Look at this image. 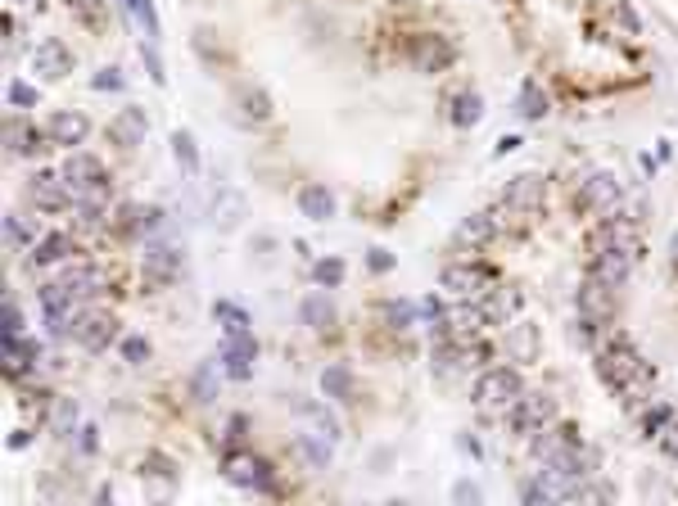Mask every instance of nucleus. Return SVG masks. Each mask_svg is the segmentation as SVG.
Instances as JSON below:
<instances>
[{
    "label": "nucleus",
    "instance_id": "e433bc0d",
    "mask_svg": "<svg viewBox=\"0 0 678 506\" xmlns=\"http://www.w3.org/2000/svg\"><path fill=\"white\" fill-rule=\"evenodd\" d=\"M50 429H54V439H68V434H78V402H73V398H59V402H54Z\"/></svg>",
    "mask_w": 678,
    "mask_h": 506
},
{
    "label": "nucleus",
    "instance_id": "864d4df0",
    "mask_svg": "<svg viewBox=\"0 0 678 506\" xmlns=\"http://www.w3.org/2000/svg\"><path fill=\"white\" fill-rule=\"evenodd\" d=\"M669 267H674V276H678V231H674V240H669Z\"/></svg>",
    "mask_w": 678,
    "mask_h": 506
},
{
    "label": "nucleus",
    "instance_id": "1a4fd4ad",
    "mask_svg": "<svg viewBox=\"0 0 678 506\" xmlns=\"http://www.w3.org/2000/svg\"><path fill=\"white\" fill-rule=\"evenodd\" d=\"M620 308H624V289H610V285H601V280H592V276L579 280L575 312H583V317H592V321H601V326H616V321H620Z\"/></svg>",
    "mask_w": 678,
    "mask_h": 506
},
{
    "label": "nucleus",
    "instance_id": "58836bf2",
    "mask_svg": "<svg viewBox=\"0 0 678 506\" xmlns=\"http://www.w3.org/2000/svg\"><path fill=\"white\" fill-rule=\"evenodd\" d=\"M131 14L141 19V28H145V37H150V41H159V37H163V23H159L154 0H136V10H131Z\"/></svg>",
    "mask_w": 678,
    "mask_h": 506
},
{
    "label": "nucleus",
    "instance_id": "a18cd8bd",
    "mask_svg": "<svg viewBox=\"0 0 678 506\" xmlns=\"http://www.w3.org/2000/svg\"><path fill=\"white\" fill-rule=\"evenodd\" d=\"M78 452H82V457H95V452H100V429H95V425H82V434H78Z\"/></svg>",
    "mask_w": 678,
    "mask_h": 506
},
{
    "label": "nucleus",
    "instance_id": "9d476101",
    "mask_svg": "<svg viewBox=\"0 0 678 506\" xmlns=\"http://www.w3.org/2000/svg\"><path fill=\"white\" fill-rule=\"evenodd\" d=\"M502 231H507V217H502L498 208H484V212L461 217V227L452 231V245L466 249V253H480V249H489L493 240H502Z\"/></svg>",
    "mask_w": 678,
    "mask_h": 506
},
{
    "label": "nucleus",
    "instance_id": "c9c22d12",
    "mask_svg": "<svg viewBox=\"0 0 678 506\" xmlns=\"http://www.w3.org/2000/svg\"><path fill=\"white\" fill-rule=\"evenodd\" d=\"M118 353H122L127 367H145V361L154 357V344H150L145 335H122V339H118Z\"/></svg>",
    "mask_w": 678,
    "mask_h": 506
},
{
    "label": "nucleus",
    "instance_id": "2eb2a0df",
    "mask_svg": "<svg viewBox=\"0 0 678 506\" xmlns=\"http://www.w3.org/2000/svg\"><path fill=\"white\" fill-rule=\"evenodd\" d=\"M63 181L73 186V195H91V190H109V172H104V163L95 159V154H87V150H73L63 159Z\"/></svg>",
    "mask_w": 678,
    "mask_h": 506
},
{
    "label": "nucleus",
    "instance_id": "c03bdc74",
    "mask_svg": "<svg viewBox=\"0 0 678 506\" xmlns=\"http://www.w3.org/2000/svg\"><path fill=\"white\" fill-rule=\"evenodd\" d=\"M5 335H28V321H23V308L14 299H5Z\"/></svg>",
    "mask_w": 678,
    "mask_h": 506
},
{
    "label": "nucleus",
    "instance_id": "ddd939ff",
    "mask_svg": "<svg viewBox=\"0 0 678 506\" xmlns=\"http://www.w3.org/2000/svg\"><path fill=\"white\" fill-rule=\"evenodd\" d=\"M78 258V236L73 231H45V236H37V245L23 253V262H28V271H45V267H63V262H73Z\"/></svg>",
    "mask_w": 678,
    "mask_h": 506
},
{
    "label": "nucleus",
    "instance_id": "412c9836",
    "mask_svg": "<svg viewBox=\"0 0 678 506\" xmlns=\"http://www.w3.org/2000/svg\"><path fill=\"white\" fill-rule=\"evenodd\" d=\"M294 203H299V212L308 217V222H330V217L339 212V199H335V195H330V186H321V181L299 186Z\"/></svg>",
    "mask_w": 678,
    "mask_h": 506
},
{
    "label": "nucleus",
    "instance_id": "f3484780",
    "mask_svg": "<svg viewBox=\"0 0 678 506\" xmlns=\"http://www.w3.org/2000/svg\"><path fill=\"white\" fill-rule=\"evenodd\" d=\"M407 54H412V63H417L421 72H443V68L457 63V46H452L448 37H439V32H417Z\"/></svg>",
    "mask_w": 678,
    "mask_h": 506
},
{
    "label": "nucleus",
    "instance_id": "c85d7f7f",
    "mask_svg": "<svg viewBox=\"0 0 678 506\" xmlns=\"http://www.w3.org/2000/svg\"><path fill=\"white\" fill-rule=\"evenodd\" d=\"M380 317H384L389 330H417L421 326V303H412V299H384Z\"/></svg>",
    "mask_w": 678,
    "mask_h": 506
},
{
    "label": "nucleus",
    "instance_id": "8fccbe9b",
    "mask_svg": "<svg viewBox=\"0 0 678 506\" xmlns=\"http://www.w3.org/2000/svg\"><path fill=\"white\" fill-rule=\"evenodd\" d=\"M457 444H461V452H466V457H475V461H480V457H484V448H480V439H457Z\"/></svg>",
    "mask_w": 678,
    "mask_h": 506
},
{
    "label": "nucleus",
    "instance_id": "f03ea898",
    "mask_svg": "<svg viewBox=\"0 0 678 506\" xmlns=\"http://www.w3.org/2000/svg\"><path fill=\"white\" fill-rule=\"evenodd\" d=\"M525 389H529V385H525L520 367H511V361H489V367L475 376V385H470V402L480 407L484 416H507L511 402H516Z\"/></svg>",
    "mask_w": 678,
    "mask_h": 506
},
{
    "label": "nucleus",
    "instance_id": "f257e3e1",
    "mask_svg": "<svg viewBox=\"0 0 678 506\" xmlns=\"http://www.w3.org/2000/svg\"><path fill=\"white\" fill-rule=\"evenodd\" d=\"M592 376L601 380V389L616 398L629 416H638V411L656 398V380H660L656 361H651V357L633 344V335L620 330V326L592 348Z\"/></svg>",
    "mask_w": 678,
    "mask_h": 506
},
{
    "label": "nucleus",
    "instance_id": "3c124183",
    "mask_svg": "<svg viewBox=\"0 0 678 506\" xmlns=\"http://www.w3.org/2000/svg\"><path fill=\"white\" fill-rule=\"evenodd\" d=\"M516 145H520V136H502V140H498V150H493V154H507V150H516Z\"/></svg>",
    "mask_w": 678,
    "mask_h": 506
},
{
    "label": "nucleus",
    "instance_id": "72a5a7b5",
    "mask_svg": "<svg viewBox=\"0 0 678 506\" xmlns=\"http://www.w3.org/2000/svg\"><path fill=\"white\" fill-rule=\"evenodd\" d=\"M267 118H271V95H267L262 87H249V91L240 95V122L258 127V122H267Z\"/></svg>",
    "mask_w": 678,
    "mask_h": 506
},
{
    "label": "nucleus",
    "instance_id": "4c0bfd02",
    "mask_svg": "<svg viewBox=\"0 0 678 506\" xmlns=\"http://www.w3.org/2000/svg\"><path fill=\"white\" fill-rule=\"evenodd\" d=\"M240 217H244V199L240 195H218V227L222 231H231V227H240Z\"/></svg>",
    "mask_w": 678,
    "mask_h": 506
},
{
    "label": "nucleus",
    "instance_id": "f704fd0d",
    "mask_svg": "<svg viewBox=\"0 0 678 506\" xmlns=\"http://www.w3.org/2000/svg\"><path fill=\"white\" fill-rule=\"evenodd\" d=\"M344 276H349L344 258H317L312 262V285L317 289H339V285H344Z\"/></svg>",
    "mask_w": 678,
    "mask_h": 506
},
{
    "label": "nucleus",
    "instance_id": "393cba45",
    "mask_svg": "<svg viewBox=\"0 0 678 506\" xmlns=\"http://www.w3.org/2000/svg\"><path fill=\"white\" fill-rule=\"evenodd\" d=\"M321 394H326V398H335V402H353V394H358V376H353L349 361H330V367L321 371Z\"/></svg>",
    "mask_w": 678,
    "mask_h": 506
},
{
    "label": "nucleus",
    "instance_id": "5fc2aeb1",
    "mask_svg": "<svg viewBox=\"0 0 678 506\" xmlns=\"http://www.w3.org/2000/svg\"><path fill=\"white\" fill-rule=\"evenodd\" d=\"M122 10H136V0H122Z\"/></svg>",
    "mask_w": 678,
    "mask_h": 506
},
{
    "label": "nucleus",
    "instance_id": "aec40b11",
    "mask_svg": "<svg viewBox=\"0 0 678 506\" xmlns=\"http://www.w3.org/2000/svg\"><path fill=\"white\" fill-rule=\"evenodd\" d=\"M45 145H50V136H45L41 127H32V122H23V118H10V122H5V150H10V159H37Z\"/></svg>",
    "mask_w": 678,
    "mask_h": 506
},
{
    "label": "nucleus",
    "instance_id": "7c9ffc66",
    "mask_svg": "<svg viewBox=\"0 0 678 506\" xmlns=\"http://www.w3.org/2000/svg\"><path fill=\"white\" fill-rule=\"evenodd\" d=\"M172 159H177V168H181L186 177H199V172H203V163H199V145H194V136H190L186 127L172 131Z\"/></svg>",
    "mask_w": 678,
    "mask_h": 506
},
{
    "label": "nucleus",
    "instance_id": "4be33fe9",
    "mask_svg": "<svg viewBox=\"0 0 678 506\" xmlns=\"http://www.w3.org/2000/svg\"><path fill=\"white\" fill-rule=\"evenodd\" d=\"M32 63H37L41 78H50V82H59V78H68V72H73V54H68V46H63V41H54V37L37 46Z\"/></svg>",
    "mask_w": 678,
    "mask_h": 506
},
{
    "label": "nucleus",
    "instance_id": "4468645a",
    "mask_svg": "<svg viewBox=\"0 0 678 506\" xmlns=\"http://www.w3.org/2000/svg\"><path fill=\"white\" fill-rule=\"evenodd\" d=\"M222 376L236 380V385H249L253 380V361H258V339L253 335H222Z\"/></svg>",
    "mask_w": 678,
    "mask_h": 506
},
{
    "label": "nucleus",
    "instance_id": "ea45409f",
    "mask_svg": "<svg viewBox=\"0 0 678 506\" xmlns=\"http://www.w3.org/2000/svg\"><path fill=\"white\" fill-rule=\"evenodd\" d=\"M10 104H14V109H37V104H41V91L28 87L23 78H14V82H10Z\"/></svg>",
    "mask_w": 678,
    "mask_h": 506
},
{
    "label": "nucleus",
    "instance_id": "603ef678",
    "mask_svg": "<svg viewBox=\"0 0 678 506\" xmlns=\"http://www.w3.org/2000/svg\"><path fill=\"white\" fill-rule=\"evenodd\" d=\"M28 444H32V434H28V429H19L14 439H10V448H14V452H19V448H28Z\"/></svg>",
    "mask_w": 678,
    "mask_h": 506
},
{
    "label": "nucleus",
    "instance_id": "423d86ee",
    "mask_svg": "<svg viewBox=\"0 0 678 506\" xmlns=\"http://www.w3.org/2000/svg\"><path fill=\"white\" fill-rule=\"evenodd\" d=\"M542 203H548V177H538V172H520V177H511L507 186H502V195H498V212L507 217H538L542 212Z\"/></svg>",
    "mask_w": 678,
    "mask_h": 506
},
{
    "label": "nucleus",
    "instance_id": "473e14b6",
    "mask_svg": "<svg viewBox=\"0 0 678 506\" xmlns=\"http://www.w3.org/2000/svg\"><path fill=\"white\" fill-rule=\"evenodd\" d=\"M5 245H10V253H28L32 245H37V231H32V222L23 212H10L5 217Z\"/></svg>",
    "mask_w": 678,
    "mask_h": 506
},
{
    "label": "nucleus",
    "instance_id": "2f4dec72",
    "mask_svg": "<svg viewBox=\"0 0 678 506\" xmlns=\"http://www.w3.org/2000/svg\"><path fill=\"white\" fill-rule=\"evenodd\" d=\"M330 439H326V434H299V439H294V452L312 466V470H330Z\"/></svg>",
    "mask_w": 678,
    "mask_h": 506
},
{
    "label": "nucleus",
    "instance_id": "f8f14e48",
    "mask_svg": "<svg viewBox=\"0 0 678 506\" xmlns=\"http://www.w3.org/2000/svg\"><path fill=\"white\" fill-rule=\"evenodd\" d=\"M141 267H145V280H150V285H172V280L181 276V267H186V253H181V245H177L172 236H154V240L145 245Z\"/></svg>",
    "mask_w": 678,
    "mask_h": 506
},
{
    "label": "nucleus",
    "instance_id": "9b49d317",
    "mask_svg": "<svg viewBox=\"0 0 678 506\" xmlns=\"http://www.w3.org/2000/svg\"><path fill=\"white\" fill-rule=\"evenodd\" d=\"M73 339H78L87 353H104V348L118 339V317H113L109 308L82 303V308H78V321H73Z\"/></svg>",
    "mask_w": 678,
    "mask_h": 506
},
{
    "label": "nucleus",
    "instance_id": "6ab92c4d",
    "mask_svg": "<svg viewBox=\"0 0 678 506\" xmlns=\"http://www.w3.org/2000/svg\"><path fill=\"white\" fill-rule=\"evenodd\" d=\"M45 136H50V145L78 150V145L91 136V122H87V113H78V109H59V113L45 118Z\"/></svg>",
    "mask_w": 678,
    "mask_h": 506
},
{
    "label": "nucleus",
    "instance_id": "a878e982",
    "mask_svg": "<svg viewBox=\"0 0 678 506\" xmlns=\"http://www.w3.org/2000/svg\"><path fill=\"white\" fill-rule=\"evenodd\" d=\"M516 113L525 118V122H542L552 113V100H548V91H542L533 78H525L520 82V91H516Z\"/></svg>",
    "mask_w": 678,
    "mask_h": 506
},
{
    "label": "nucleus",
    "instance_id": "dca6fc26",
    "mask_svg": "<svg viewBox=\"0 0 678 506\" xmlns=\"http://www.w3.org/2000/svg\"><path fill=\"white\" fill-rule=\"evenodd\" d=\"M59 280L68 285V294H73L78 303H91V299H100L109 289V271L100 262H63Z\"/></svg>",
    "mask_w": 678,
    "mask_h": 506
},
{
    "label": "nucleus",
    "instance_id": "de8ad7c7",
    "mask_svg": "<svg viewBox=\"0 0 678 506\" xmlns=\"http://www.w3.org/2000/svg\"><path fill=\"white\" fill-rule=\"evenodd\" d=\"M616 19H620V23H624V28H629L633 37L642 32V19L633 14V5H629V0H620V5H616Z\"/></svg>",
    "mask_w": 678,
    "mask_h": 506
},
{
    "label": "nucleus",
    "instance_id": "37998d69",
    "mask_svg": "<svg viewBox=\"0 0 678 506\" xmlns=\"http://www.w3.org/2000/svg\"><path fill=\"white\" fill-rule=\"evenodd\" d=\"M91 87L95 91H122V68L113 63V68H100L95 78H91Z\"/></svg>",
    "mask_w": 678,
    "mask_h": 506
},
{
    "label": "nucleus",
    "instance_id": "0eeeda50",
    "mask_svg": "<svg viewBox=\"0 0 678 506\" xmlns=\"http://www.w3.org/2000/svg\"><path fill=\"white\" fill-rule=\"evenodd\" d=\"M642 249H647V245H616V249L588 253L583 276H592V280H601V285H610V289H624V285L633 280L638 262H642Z\"/></svg>",
    "mask_w": 678,
    "mask_h": 506
},
{
    "label": "nucleus",
    "instance_id": "49530a36",
    "mask_svg": "<svg viewBox=\"0 0 678 506\" xmlns=\"http://www.w3.org/2000/svg\"><path fill=\"white\" fill-rule=\"evenodd\" d=\"M656 444H660V457H669V461H678V420H674V425H669V429L660 434V439H656Z\"/></svg>",
    "mask_w": 678,
    "mask_h": 506
},
{
    "label": "nucleus",
    "instance_id": "a211bd4d",
    "mask_svg": "<svg viewBox=\"0 0 678 506\" xmlns=\"http://www.w3.org/2000/svg\"><path fill=\"white\" fill-rule=\"evenodd\" d=\"M145 136H150V113H145L141 104H127V109L113 113V122H109V140H113V145L136 150V145H145Z\"/></svg>",
    "mask_w": 678,
    "mask_h": 506
},
{
    "label": "nucleus",
    "instance_id": "5701e85b",
    "mask_svg": "<svg viewBox=\"0 0 678 506\" xmlns=\"http://www.w3.org/2000/svg\"><path fill=\"white\" fill-rule=\"evenodd\" d=\"M299 321H303L308 330H330V326L339 321V312H335V303H330L326 289H312V294L299 299Z\"/></svg>",
    "mask_w": 678,
    "mask_h": 506
},
{
    "label": "nucleus",
    "instance_id": "09e8293b",
    "mask_svg": "<svg viewBox=\"0 0 678 506\" xmlns=\"http://www.w3.org/2000/svg\"><path fill=\"white\" fill-rule=\"evenodd\" d=\"M367 267L384 276V271H393V253H389V249H371V253H367Z\"/></svg>",
    "mask_w": 678,
    "mask_h": 506
},
{
    "label": "nucleus",
    "instance_id": "bb28decb",
    "mask_svg": "<svg viewBox=\"0 0 678 506\" xmlns=\"http://www.w3.org/2000/svg\"><path fill=\"white\" fill-rule=\"evenodd\" d=\"M186 389H190V398H194L199 407H209V402L222 394V376H218L213 361H199V367L186 376Z\"/></svg>",
    "mask_w": 678,
    "mask_h": 506
},
{
    "label": "nucleus",
    "instance_id": "b1692460",
    "mask_svg": "<svg viewBox=\"0 0 678 506\" xmlns=\"http://www.w3.org/2000/svg\"><path fill=\"white\" fill-rule=\"evenodd\" d=\"M633 420H638V434H642V439H647V444H656L660 434H665V429L678 420V411H674V402H665V398L656 402V398H651V402H647V407H642Z\"/></svg>",
    "mask_w": 678,
    "mask_h": 506
},
{
    "label": "nucleus",
    "instance_id": "79ce46f5",
    "mask_svg": "<svg viewBox=\"0 0 678 506\" xmlns=\"http://www.w3.org/2000/svg\"><path fill=\"white\" fill-rule=\"evenodd\" d=\"M141 59H145V68H150V78L163 87L168 72H163V59H159V41H145V46H141Z\"/></svg>",
    "mask_w": 678,
    "mask_h": 506
},
{
    "label": "nucleus",
    "instance_id": "cd10ccee",
    "mask_svg": "<svg viewBox=\"0 0 678 506\" xmlns=\"http://www.w3.org/2000/svg\"><path fill=\"white\" fill-rule=\"evenodd\" d=\"M480 118H484V100H480V91H461V95H452V104H448V122H452L457 131L480 127Z\"/></svg>",
    "mask_w": 678,
    "mask_h": 506
},
{
    "label": "nucleus",
    "instance_id": "a19ab883",
    "mask_svg": "<svg viewBox=\"0 0 678 506\" xmlns=\"http://www.w3.org/2000/svg\"><path fill=\"white\" fill-rule=\"evenodd\" d=\"M452 502H461V506H480L484 493H480V484H475V479H457V484H452Z\"/></svg>",
    "mask_w": 678,
    "mask_h": 506
},
{
    "label": "nucleus",
    "instance_id": "7ed1b4c3",
    "mask_svg": "<svg viewBox=\"0 0 678 506\" xmlns=\"http://www.w3.org/2000/svg\"><path fill=\"white\" fill-rule=\"evenodd\" d=\"M73 203H78V195H73V186L63 181V172L41 168V172H32V177L23 181V208H28V212L59 217V212H73Z\"/></svg>",
    "mask_w": 678,
    "mask_h": 506
},
{
    "label": "nucleus",
    "instance_id": "c756f323",
    "mask_svg": "<svg viewBox=\"0 0 678 506\" xmlns=\"http://www.w3.org/2000/svg\"><path fill=\"white\" fill-rule=\"evenodd\" d=\"M213 317H218L222 335H253V317H249L236 299H218V303H213Z\"/></svg>",
    "mask_w": 678,
    "mask_h": 506
},
{
    "label": "nucleus",
    "instance_id": "39448f33",
    "mask_svg": "<svg viewBox=\"0 0 678 506\" xmlns=\"http://www.w3.org/2000/svg\"><path fill=\"white\" fill-rule=\"evenodd\" d=\"M557 420V398L548 389H525L511 411H507V434H516V439H533L538 429H548Z\"/></svg>",
    "mask_w": 678,
    "mask_h": 506
},
{
    "label": "nucleus",
    "instance_id": "6e6552de",
    "mask_svg": "<svg viewBox=\"0 0 678 506\" xmlns=\"http://www.w3.org/2000/svg\"><path fill=\"white\" fill-rule=\"evenodd\" d=\"M624 203V181H620V172H610V168H597L592 177H583L579 181V190H575V212L583 217H601V212H610V208H620Z\"/></svg>",
    "mask_w": 678,
    "mask_h": 506
},
{
    "label": "nucleus",
    "instance_id": "20e7f679",
    "mask_svg": "<svg viewBox=\"0 0 678 506\" xmlns=\"http://www.w3.org/2000/svg\"><path fill=\"white\" fill-rule=\"evenodd\" d=\"M439 285L452 289L457 299H480L498 285V271L484 262V258H448L439 267Z\"/></svg>",
    "mask_w": 678,
    "mask_h": 506
}]
</instances>
